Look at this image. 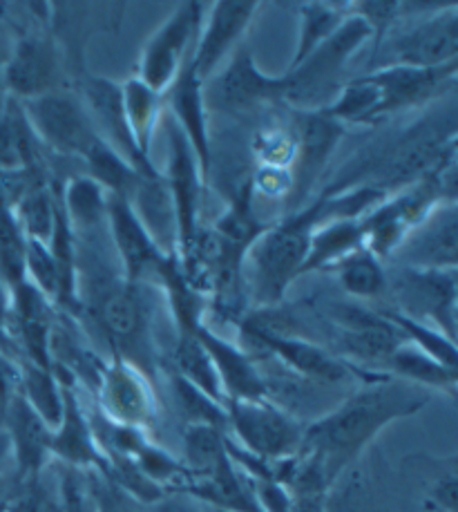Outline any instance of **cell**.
I'll return each instance as SVG.
<instances>
[{"label": "cell", "mask_w": 458, "mask_h": 512, "mask_svg": "<svg viewBox=\"0 0 458 512\" xmlns=\"http://www.w3.org/2000/svg\"><path fill=\"white\" fill-rule=\"evenodd\" d=\"M79 97L85 110H88L99 139L106 141L114 153H119L123 159L130 161L141 175L157 177L159 170L150 159L139 153L135 139H132L126 112H123L121 83L88 72L79 81Z\"/></svg>", "instance_id": "obj_19"}, {"label": "cell", "mask_w": 458, "mask_h": 512, "mask_svg": "<svg viewBox=\"0 0 458 512\" xmlns=\"http://www.w3.org/2000/svg\"><path fill=\"white\" fill-rule=\"evenodd\" d=\"M173 367L179 378H184L186 383L197 387L199 392L213 398V401L226 405L213 358L208 356L202 340L197 338V331L195 334L177 336L173 347Z\"/></svg>", "instance_id": "obj_35"}, {"label": "cell", "mask_w": 458, "mask_h": 512, "mask_svg": "<svg viewBox=\"0 0 458 512\" xmlns=\"http://www.w3.org/2000/svg\"><path fill=\"white\" fill-rule=\"evenodd\" d=\"M18 392L52 430L59 425L63 414V385L54 374V367H41L23 360L18 365Z\"/></svg>", "instance_id": "obj_36"}, {"label": "cell", "mask_w": 458, "mask_h": 512, "mask_svg": "<svg viewBox=\"0 0 458 512\" xmlns=\"http://www.w3.org/2000/svg\"><path fill=\"white\" fill-rule=\"evenodd\" d=\"M226 428L233 432L235 445L264 463H282L298 457L304 425L280 407L273 398L260 401H226Z\"/></svg>", "instance_id": "obj_8"}, {"label": "cell", "mask_w": 458, "mask_h": 512, "mask_svg": "<svg viewBox=\"0 0 458 512\" xmlns=\"http://www.w3.org/2000/svg\"><path fill=\"white\" fill-rule=\"evenodd\" d=\"M18 392V365L0 349V419L7 410L9 401Z\"/></svg>", "instance_id": "obj_52"}, {"label": "cell", "mask_w": 458, "mask_h": 512, "mask_svg": "<svg viewBox=\"0 0 458 512\" xmlns=\"http://www.w3.org/2000/svg\"><path fill=\"white\" fill-rule=\"evenodd\" d=\"M81 164L83 173L92 177L108 195H119L126 199L135 195L141 179L146 177L130 161L123 159L119 153H114L106 141L101 139H97V144L88 150V155L83 157Z\"/></svg>", "instance_id": "obj_33"}, {"label": "cell", "mask_w": 458, "mask_h": 512, "mask_svg": "<svg viewBox=\"0 0 458 512\" xmlns=\"http://www.w3.org/2000/svg\"><path fill=\"white\" fill-rule=\"evenodd\" d=\"M458 262V208L456 202L438 204L416 224L387 264L412 269H456Z\"/></svg>", "instance_id": "obj_20"}, {"label": "cell", "mask_w": 458, "mask_h": 512, "mask_svg": "<svg viewBox=\"0 0 458 512\" xmlns=\"http://www.w3.org/2000/svg\"><path fill=\"white\" fill-rule=\"evenodd\" d=\"M432 394L394 376L365 383L316 421L304 425L302 457L313 459L329 486L356 463L391 423L423 412Z\"/></svg>", "instance_id": "obj_1"}, {"label": "cell", "mask_w": 458, "mask_h": 512, "mask_svg": "<svg viewBox=\"0 0 458 512\" xmlns=\"http://www.w3.org/2000/svg\"><path fill=\"white\" fill-rule=\"evenodd\" d=\"M143 512H195V510H193V506L188 504V501L166 495L164 499H159L157 504L146 506V510H143Z\"/></svg>", "instance_id": "obj_54"}, {"label": "cell", "mask_w": 458, "mask_h": 512, "mask_svg": "<svg viewBox=\"0 0 458 512\" xmlns=\"http://www.w3.org/2000/svg\"><path fill=\"white\" fill-rule=\"evenodd\" d=\"M146 284H130L126 278L101 280L97 273L79 267L81 314L88 316L112 356L137 365L152 381L155 374V343H152V309Z\"/></svg>", "instance_id": "obj_3"}, {"label": "cell", "mask_w": 458, "mask_h": 512, "mask_svg": "<svg viewBox=\"0 0 458 512\" xmlns=\"http://www.w3.org/2000/svg\"><path fill=\"white\" fill-rule=\"evenodd\" d=\"M88 483L97 512H141L137 501L128 497L119 486H114L106 474L88 472Z\"/></svg>", "instance_id": "obj_49"}, {"label": "cell", "mask_w": 458, "mask_h": 512, "mask_svg": "<svg viewBox=\"0 0 458 512\" xmlns=\"http://www.w3.org/2000/svg\"><path fill=\"white\" fill-rule=\"evenodd\" d=\"M197 338L202 340L208 356L213 358L226 401H260V398H269L262 369L251 354H246L237 343L219 336L206 322L197 329Z\"/></svg>", "instance_id": "obj_27"}, {"label": "cell", "mask_w": 458, "mask_h": 512, "mask_svg": "<svg viewBox=\"0 0 458 512\" xmlns=\"http://www.w3.org/2000/svg\"><path fill=\"white\" fill-rule=\"evenodd\" d=\"M25 249L27 237L18 226L14 213L0 208V282L9 293L27 280Z\"/></svg>", "instance_id": "obj_42"}, {"label": "cell", "mask_w": 458, "mask_h": 512, "mask_svg": "<svg viewBox=\"0 0 458 512\" xmlns=\"http://www.w3.org/2000/svg\"><path fill=\"white\" fill-rule=\"evenodd\" d=\"M371 43V30L358 16L347 14L345 21L327 41L316 47L300 65L282 74L284 106L293 110H322L336 99L345 72L356 54Z\"/></svg>", "instance_id": "obj_5"}, {"label": "cell", "mask_w": 458, "mask_h": 512, "mask_svg": "<svg viewBox=\"0 0 458 512\" xmlns=\"http://www.w3.org/2000/svg\"><path fill=\"white\" fill-rule=\"evenodd\" d=\"M208 512H233V510H224V508H208Z\"/></svg>", "instance_id": "obj_58"}, {"label": "cell", "mask_w": 458, "mask_h": 512, "mask_svg": "<svg viewBox=\"0 0 458 512\" xmlns=\"http://www.w3.org/2000/svg\"><path fill=\"white\" fill-rule=\"evenodd\" d=\"M324 115L338 121L340 126H380V92L365 74L342 85Z\"/></svg>", "instance_id": "obj_34"}, {"label": "cell", "mask_w": 458, "mask_h": 512, "mask_svg": "<svg viewBox=\"0 0 458 512\" xmlns=\"http://www.w3.org/2000/svg\"><path fill=\"white\" fill-rule=\"evenodd\" d=\"M365 246V231L360 220H327L311 233L307 262L302 276L316 271H333L342 260Z\"/></svg>", "instance_id": "obj_29"}, {"label": "cell", "mask_w": 458, "mask_h": 512, "mask_svg": "<svg viewBox=\"0 0 458 512\" xmlns=\"http://www.w3.org/2000/svg\"><path fill=\"white\" fill-rule=\"evenodd\" d=\"M251 191L253 197L278 199L284 202L293 191L291 168H275V166H257L251 175Z\"/></svg>", "instance_id": "obj_50"}, {"label": "cell", "mask_w": 458, "mask_h": 512, "mask_svg": "<svg viewBox=\"0 0 458 512\" xmlns=\"http://www.w3.org/2000/svg\"><path fill=\"white\" fill-rule=\"evenodd\" d=\"M12 461V448H9V439L5 432H0V474L7 472V463Z\"/></svg>", "instance_id": "obj_56"}, {"label": "cell", "mask_w": 458, "mask_h": 512, "mask_svg": "<svg viewBox=\"0 0 458 512\" xmlns=\"http://www.w3.org/2000/svg\"><path fill=\"white\" fill-rule=\"evenodd\" d=\"M284 81L257 68L248 47H237L231 61L204 83L208 115H246V112L284 106Z\"/></svg>", "instance_id": "obj_11"}, {"label": "cell", "mask_w": 458, "mask_h": 512, "mask_svg": "<svg viewBox=\"0 0 458 512\" xmlns=\"http://www.w3.org/2000/svg\"><path fill=\"white\" fill-rule=\"evenodd\" d=\"M21 106L34 135L50 153L83 161L88 150L97 144L99 135L79 92L61 88L47 92L43 97L23 101Z\"/></svg>", "instance_id": "obj_10"}, {"label": "cell", "mask_w": 458, "mask_h": 512, "mask_svg": "<svg viewBox=\"0 0 458 512\" xmlns=\"http://www.w3.org/2000/svg\"><path fill=\"white\" fill-rule=\"evenodd\" d=\"M54 302L47 300L30 280L9 293L7 329L14 347H21L27 363L52 367V331H54Z\"/></svg>", "instance_id": "obj_24"}, {"label": "cell", "mask_w": 458, "mask_h": 512, "mask_svg": "<svg viewBox=\"0 0 458 512\" xmlns=\"http://www.w3.org/2000/svg\"><path fill=\"white\" fill-rule=\"evenodd\" d=\"M3 65H5V56H0V112H3L5 103H7V90H5V83H3Z\"/></svg>", "instance_id": "obj_57"}, {"label": "cell", "mask_w": 458, "mask_h": 512, "mask_svg": "<svg viewBox=\"0 0 458 512\" xmlns=\"http://www.w3.org/2000/svg\"><path fill=\"white\" fill-rule=\"evenodd\" d=\"M25 273H27V280H30L47 300H52L56 307V296H59V276H56V264L50 249H47V244L27 240Z\"/></svg>", "instance_id": "obj_46"}, {"label": "cell", "mask_w": 458, "mask_h": 512, "mask_svg": "<svg viewBox=\"0 0 458 512\" xmlns=\"http://www.w3.org/2000/svg\"><path fill=\"white\" fill-rule=\"evenodd\" d=\"M65 61L50 34H25L5 56L3 83L7 97L30 101L47 92L61 90Z\"/></svg>", "instance_id": "obj_17"}, {"label": "cell", "mask_w": 458, "mask_h": 512, "mask_svg": "<svg viewBox=\"0 0 458 512\" xmlns=\"http://www.w3.org/2000/svg\"><path fill=\"white\" fill-rule=\"evenodd\" d=\"M228 432L213 425H188L184 432V466L193 479L208 477L228 459ZM188 488V486H186Z\"/></svg>", "instance_id": "obj_38"}, {"label": "cell", "mask_w": 458, "mask_h": 512, "mask_svg": "<svg viewBox=\"0 0 458 512\" xmlns=\"http://www.w3.org/2000/svg\"><path fill=\"white\" fill-rule=\"evenodd\" d=\"M347 14L358 16L371 30V45L376 47L385 41V36L398 23L400 3L394 0H362V3H345Z\"/></svg>", "instance_id": "obj_45"}, {"label": "cell", "mask_w": 458, "mask_h": 512, "mask_svg": "<svg viewBox=\"0 0 458 512\" xmlns=\"http://www.w3.org/2000/svg\"><path fill=\"white\" fill-rule=\"evenodd\" d=\"M389 374H394L398 381H405L414 387H421L425 392H443L456 394L458 385V369L438 363L436 358L421 352V349L409 345L407 340L391 354L387 363Z\"/></svg>", "instance_id": "obj_30"}, {"label": "cell", "mask_w": 458, "mask_h": 512, "mask_svg": "<svg viewBox=\"0 0 458 512\" xmlns=\"http://www.w3.org/2000/svg\"><path fill=\"white\" fill-rule=\"evenodd\" d=\"M322 222V199L313 197L300 211L284 215L271 224L251 246L244 271H248V293L257 311L284 305L291 284L302 278L311 233Z\"/></svg>", "instance_id": "obj_4"}, {"label": "cell", "mask_w": 458, "mask_h": 512, "mask_svg": "<svg viewBox=\"0 0 458 512\" xmlns=\"http://www.w3.org/2000/svg\"><path fill=\"white\" fill-rule=\"evenodd\" d=\"M97 412L108 421L148 432L157 419V396L150 378L137 365L112 356L97 376Z\"/></svg>", "instance_id": "obj_15"}, {"label": "cell", "mask_w": 458, "mask_h": 512, "mask_svg": "<svg viewBox=\"0 0 458 512\" xmlns=\"http://www.w3.org/2000/svg\"><path fill=\"white\" fill-rule=\"evenodd\" d=\"M18 168H47V161L45 148L34 135L21 101L9 97L0 112V170Z\"/></svg>", "instance_id": "obj_28"}, {"label": "cell", "mask_w": 458, "mask_h": 512, "mask_svg": "<svg viewBox=\"0 0 458 512\" xmlns=\"http://www.w3.org/2000/svg\"><path fill=\"white\" fill-rule=\"evenodd\" d=\"M387 293L398 314L443 331L456 340V269H412L389 264Z\"/></svg>", "instance_id": "obj_9"}, {"label": "cell", "mask_w": 458, "mask_h": 512, "mask_svg": "<svg viewBox=\"0 0 458 512\" xmlns=\"http://www.w3.org/2000/svg\"><path fill=\"white\" fill-rule=\"evenodd\" d=\"M59 372L54 374L63 385V414L59 425L52 430V459H59L65 468L81 472H106L108 459L99 448L90 416L85 414L81 398L72 385V376L68 374L65 378Z\"/></svg>", "instance_id": "obj_25"}, {"label": "cell", "mask_w": 458, "mask_h": 512, "mask_svg": "<svg viewBox=\"0 0 458 512\" xmlns=\"http://www.w3.org/2000/svg\"><path fill=\"white\" fill-rule=\"evenodd\" d=\"M123 5H90V3H61L47 5V27L56 47L61 50L65 68L79 83L85 70V47L99 30L119 32Z\"/></svg>", "instance_id": "obj_18"}, {"label": "cell", "mask_w": 458, "mask_h": 512, "mask_svg": "<svg viewBox=\"0 0 458 512\" xmlns=\"http://www.w3.org/2000/svg\"><path fill=\"white\" fill-rule=\"evenodd\" d=\"M456 153V101L454 94L429 106L423 117L387 144L371 148L331 182L322 193H340L353 186H374L385 195L421 182L425 175Z\"/></svg>", "instance_id": "obj_2"}, {"label": "cell", "mask_w": 458, "mask_h": 512, "mask_svg": "<svg viewBox=\"0 0 458 512\" xmlns=\"http://www.w3.org/2000/svg\"><path fill=\"white\" fill-rule=\"evenodd\" d=\"M374 63L409 68H445L458 59V5H441L434 12L405 18V27L391 30L374 52Z\"/></svg>", "instance_id": "obj_7"}, {"label": "cell", "mask_w": 458, "mask_h": 512, "mask_svg": "<svg viewBox=\"0 0 458 512\" xmlns=\"http://www.w3.org/2000/svg\"><path fill=\"white\" fill-rule=\"evenodd\" d=\"M253 155L257 166H275V168H291L295 157V139L293 132L286 128H262L253 137Z\"/></svg>", "instance_id": "obj_44"}, {"label": "cell", "mask_w": 458, "mask_h": 512, "mask_svg": "<svg viewBox=\"0 0 458 512\" xmlns=\"http://www.w3.org/2000/svg\"><path fill=\"white\" fill-rule=\"evenodd\" d=\"M7 314H9V291L5 289V284L0 282V349H3L7 356H12L14 345H12V338H9Z\"/></svg>", "instance_id": "obj_53"}, {"label": "cell", "mask_w": 458, "mask_h": 512, "mask_svg": "<svg viewBox=\"0 0 458 512\" xmlns=\"http://www.w3.org/2000/svg\"><path fill=\"white\" fill-rule=\"evenodd\" d=\"M338 284L353 300H378L387 293L385 262L376 258L367 246L351 253L336 269Z\"/></svg>", "instance_id": "obj_37"}, {"label": "cell", "mask_w": 458, "mask_h": 512, "mask_svg": "<svg viewBox=\"0 0 458 512\" xmlns=\"http://www.w3.org/2000/svg\"><path fill=\"white\" fill-rule=\"evenodd\" d=\"M59 184L63 182H43L34 186L21 199V204L14 208L16 222L21 226L27 240H36L43 244L50 242L56 222V202H59L56 188H59Z\"/></svg>", "instance_id": "obj_40"}, {"label": "cell", "mask_w": 458, "mask_h": 512, "mask_svg": "<svg viewBox=\"0 0 458 512\" xmlns=\"http://www.w3.org/2000/svg\"><path fill=\"white\" fill-rule=\"evenodd\" d=\"M61 488V512H97L88 483V472L61 468L59 472Z\"/></svg>", "instance_id": "obj_48"}, {"label": "cell", "mask_w": 458, "mask_h": 512, "mask_svg": "<svg viewBox=\"0 0 458 512\" xmlns=\"http://www.w3.org/2000/svg\"><path fill=\"white\" fill-rule=\"evenodd\" d=\"M16 488V472L0 474V512H9V501H12Z\"/></svg>", "instance_id": "obj_55"}, {"label": "cell", "mask_w": 458, "mask_h": 512, "mask_svg": "<svg viewBox=\"0 0 458 512\" xmlns=\"http://www.w3.org/2000/svg\"><path fill=\"white\" fill-rule=\"evenodd\" d=\"M106 226L110 231V242L117 251L123 278L130 284L146 282L168 251L155 242V237L150 235L126 197L108 195Z\"/></svg>", "instance_id": "obj_22"}, {"label": "cell", "mask_w": 458, "mask_h": 512, "mask_svg": "<svg viewBox=\"0 0 458 512\" xmlns=\"http://www.w3.org/2000/svg\"><path fill=\"white\" fill-rule=\"evenodd\" d=\"M295 157L291 164L293 191L286 199V215L300 211L309 204L313 186L318 184L329 161L336 153L347 128L324 115V110H295L293 112Z\"/></svg>", "instance_id": "obj_14"}, {"label": "cell", "mask_w": 458, "mask_h": 512, "mask_svg": "<svg viewBox=\"0 0 458 512\" xmlns=\"http://www.w3.org/2000/svg\"><path fill=\"white\" fill-rule=\"evenodd\" d=\"M166 135L168 159L161 177H164V184L168 188L170 202H173L175 211L177 258L179 262H186L195 249L199 233H202V226H199V206H202V191L206 188V182L195 157V150L190 148L184 132L173 121L166 123Z\"/></svg>", "instance_id": "obj_12"}, {"label": "cell", "mask_w": 458, "mask_h": 512, "mask_svg": "<svg viewBox=\"0 0 458 512\" xmlns=\"http://www.w3.org/2000/svg\"><path fill=\"white\" fill-rule=\"evenodd\" d=\"M168 108L170 121L184 132L190 148L195 150V157L202 168L204 182H211L213 170V144L211 132H208V110L204 101V81L197 77L193 68V54L188 56L184 68L179 70L175 81L164 92V110Z\"/></svg>", "instance_id": "obj_23"}, {"label": "cell", "mask_w": 458, "mask_h": 512, "mask_svg": "<svg viewBox=\"0 0 458 512\" xmlns=\"http://www.w3.org/2000/svg\"><path fill=\"white\" fill-rule=\"evenodd\" d=\"M260 9V3H248V0H240V3L222 0L204 9V21L193 50V68L199 79L206 83L219 72L226 56L242 41Z\"/></svg>", "instance_id": "obj_21"}, {"label": "cell", "mask_w": 458, "mask_h": 512, "mask_svg": "<svg viewBox=\"0 0 458 512\" xmlns=\"http://www.w3.org/2000/svg\"><path fill=\"white\" fill-rule=\"evenodd\" d=\"M52 182L47 168H18V170H0V208L12 211L21 204V199L32 191L34 186Z\"/></svg>", "instance_id": "obj_47"}, {"label": "cell", "mask_w": 458, "mask_h": 512, "mask_svg": "<svg viewBox=\"0 0 458 512\" xmlns=\"http://www.w3.org/2000/svg\"><path fill=\"white\" fill-rule=\"evenodd\" d=\"M242 340L251 345L264 358H273L286 372L304 378L316 385L333 387L349 381L374 383L389 374H380L376 369H362L342 360L338 354L329 352L316 340L304 336H282L275 331L255 325L253 320H242Z\"/></svg>", "instance_id": "obj_6"}, {"label": "cell", "mask_w": 458, "mask_h": 512, "mask_svg": "<svg viewBox=\"0 0 458 512\" xmlns=\"http://www.w3.org/2000/svg\"><path fill=\"white\" fill-rule=\"evenodd\" d=\"M300 14V32H298V45L291 56L289 68L300 65L307 56L320 47L329 36L338 30L340 23L347 18L345 5H329V3H307L298 7Z\"/></svg>", "instance_id": "obj_39"}, {"label": "cell", "mask_w": 458, "mask_h": 512, "mask_svg": "<svg viewBox=\"0 0 458 512\" xmlns=\"http://www.w3.org/2000/svg\"><path fill=\"white\" fill-rule=\"evenodd\" d=\"M173 385H175V398L179 403L181 414L186 416L188 425H213V428H226V407L222 403L213 401L206 394H202L184 378L173 374Z\"/></svg>", "instance_id": "obj_43"}, {"label": "cell", "mask_w": 458, "mask_h": 512, "mask_svg": "<svg viewBox=\"0 0 458 512\" xmlns=\"http://www.w3.org/2000/svg\"><path fill=\"white\" fill-rule=\"evenodd\" d=\"M391 325H394L409 345H414L421 349V352L429 354L436 358L438 363H443L452 369H458V354H456V345L452 338H447L443 331H438L432 325H425V322H418L414 318H407L403 314H398L394 309L380 311Z\"/></svg>", "instance_id": "obj_41"}, {"label": "cell", "mask_w": 458, "mask_h": 512, "mask_svg": "<svg viewBox=\"0 0 458 512\" xmlns=\"http://www.w3.org/2000/svg\"><path fill=\"white\" fill-rule=\"evenodd\" d=\"M204 9L206 7L197 0L177 5L166 21L152 32L148 43L143 45L135 77L150 85L152 90L164 94L195 50L199 27L204 21Z\"/></svg>", "instance_id": "obj_13"}, {"label": "cell", "mask_w": 458, "mask_h": 512, "mask_svg": "<svg viewBox=\"0 0 458 512\" xmlns=\"http://www.w3.org/2000/svg\"><path fill=\"white\" fill-rule=\"evenodd\" d=\"M121 97L132 139H135L139 153L150 159L152 139H155L159 119L164 115V94L152 90L139 77H130L121 83Z\"/></svg>", "instance_id": "obj_31"}, {"label": "cell", "mask_w": 458, "mask_h": 512, "mask_svg": "<svg viewBox=\"0 0 458 512\" xmlns=\"http://www.w3.org/2000/svg\"><path fill=\"white\" fill-rule=\"evenodd\" d=\"M456 68H409V65H383L365 72V77L380 92V119H389L396 112L429 108L436 101L454 94Z\"/></svg>", "instance_id": "obj_16"}, {"label": "cell", "mask_w": 458, "mask_h": 512, "mask_svg": "<svg viewBox=\"0 0 458 512\" xmlns=\"http://www.w3.org/2000/svg\"><path fill=\"white\" fill-rule=\"evenodd\" d=\"M61 202L76 235L94 233L106 226L108 193L85 173L70 175L59 188Z\"/></svg>", "instance_id": "obj_32"}, {"label": "cell", "mask_w": 458, "mask_h": 512, "mask_svg": "<svg viewBox=\"0 0 458 512\" xmlns=\"http://www.w3.org/2000/svg\"><path fill=\"white\" fill-rule=\"evenodd\" d=\"M429 506L434 512H456L458 510V477L452 466L438 477L429 488Z\"/></svg>", "instance_id": "obj_51"}, {"label": "cell", "mask_w": 458, "mask_h": 512, "mask_svg": "<svg viewBox=\"0 0 458 512\" xmlns=\"http://www.w3.org/2000/svg\"><path fill=\"white\" fill-rule=\"evenodd\" d=\"M3 421L16 477H34L45 472L52 461V428L32 410L21 392L9 401Z\"/></svg>", "instance_id": "obj_26"}]
</instances>
